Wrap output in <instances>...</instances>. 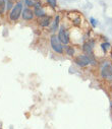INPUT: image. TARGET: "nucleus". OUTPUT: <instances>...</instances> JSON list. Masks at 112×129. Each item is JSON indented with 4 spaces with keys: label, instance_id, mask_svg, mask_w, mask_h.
Listing matches in <instances>:
<instances>
[{
    "label": "nucleus",
    "instance_id": "6ab92c4d",
    "mask_svg": "<svg viewBox=\"0 0 112 129\" xmlns=\"http://www.w3.org/2000/svg\"><path fill=\"white\" fill-rule=\"evenodd\" d=\"M111 58H112V51H111Z\"/></svg>",
    "mask_w": 112,
    "mask_h": 129
},
{
    "label": "nucleus",
    "instance_id": "f3484780",
    "mask_svg": "<svg viewBox=\"0 0 112 129\" xmlns=\"http://www.w3.org/2000/svg\"><path fill=\"white\" fill-rule=\"evenodd\" d=\"M34 7H35V9H38V8H41V7H42V4H41V2H40V1H37V2L35 3Z\"/></svg>",
    "mask_w": 112,
    "mask_h": 129
},
{
    "label": "nucleus",
    "instance_id": "7ed1b4c3",
    "mask_svg": "<svg viewBox=\"0 0 112 129\" xmlns=\"http://www.w3.org/2000/svg\"><path fill=\"white\" fill-rule=\"evenodd\" d=\"M50 42H51V46L53 48V50L56 53L62 54L63 53V47H62V43L60 42V40L58 39V36L56 35H52L50 38Z\"/></svg>",
    "mask_w": 112,
    "mask_h": 129
},
{
    "label": "nucleus",
    "instance_id": "1a4fd4ad",
    "mask_svg": "<svg viewBox=\"0 0 112 129\" xmlns=\"http://www.w3.org/2000/svg\"><path fill=\"white\" fill-rule=\"evenodd\" d=\"M34 14H35L36 16H38L39 18H40V17H43V16H45V10H44L42 7H41V8H38V9H35Z\"/></svg>",
    "mask_w": 112,
    "mask_h": 129
},
{
    "label": "nucleus",
    "instance_id": "dca6fc26",
    "mask_svg": "<svg viewBox=\"0 0 112 129\" xmlns=\"http://www.w3.org/2000/svg\"><path fill=\"white\" fill-rule=\"evenodd\" d=\"M13 6H14V5L12 4V2L8 0V1H7V4H6V8H7V10H9V9L13 8Z\"/></svg>",
    "mask_w": 112,
    "mask_h": 129
},
{
    "label": "nucleus",
    "instance_id": "f8f14e48",
    "mask_svg": "<svg viewBox=\"0 0 112 129\" xmlns=\"http://www.w3.org/2000/svg\"><path fill=\"white\" fill-rule=\"evenodd\" d=\"M101 47H102V50L106 53V52H107V50H108L109 48H111V45H110L109 43H103V44L101 45Z\"/></svg>",
    "mask_w": 112,
    "mask_h": 129
},
{
    "label": "nucleus",
    "instance_id": "aec40b11",
    "mask_svg": "<svg viewBox=\"0 0 112 129\" xmlns=\"http://www.w3.org/2000/svg\"><path fill=\"white\" fill-rule=\"evenodd\" d=\"M111 107H112V105H111Z\"/></svg>",
    "mask_w": 112,
    "mask_h": 129
},
{
    "label": "nucleus",
    "instance_id": "ddd939ff",
    "mask_svg": "<svg viewBox=\"0 0 112 129\" xmlns=\"http://www.w3.org/2000/svg\"><path fill=\"white\" fill-rule=\"evenodd\" d=\"M47 2H48V4H49L51 7H53V8H55L56 5H57V0H47Z\"/></svg>",
    "mask_w": 112,
    "mask_h": 129
},
{
    "label": "nucleus",
    "instance_id": "39448f33",
    "mask_svg": "<svg viewBox=\"0 0 112 129\" xmlns=\"http://www.w3.org/2000/svg\"><path fill=\"white\" fill-rule=\"evenodd\" d=\"M58 39L60 40V42L64 45L68 44L69 43V34L68 31L64 28V27H61L59 29V33H58Z\"/></svg>",
    "mask_w": 112,
    "mask_h": 129
},
{
    "label": "nucleus",
    "instance_id": "a211bd4d",
    "mask_svg": "<svg viewBox=\"0 0 112 129\" xmlns=\"http://www.w3.org/2000/svg\"><path fill=\"white\" fill-rule=\"evenodd\" d=\"M90 21H91V23H92L93 26H96V25H97V20H96L94 17H91V18H90Z\"/></svg>",
    "mask_w": 112,
    "mask_h": 129
},
{
    "label": "nucleus",
    "instance_id": "9d476101",
    "mask_svg": "<svg viewBox=\"0 0 112 129\" xmlns=\"http://www.w3.org/2000/svg\"><path fill=\"white\" fill-rule=\"evenodd\" d=\"M58 24H59V16L57 15V16L55 17V19H54L53 25H52V27H51V31H55V30L57 29V27H58Z\"/></svg>",
    "mask_w": 112,
    "mask_h": 129
},
{
    "label": "nucleus",
    "instance_id": "423d86ee",
    "mask_svg": "<svg viewBox=\"0 0 112 129\" xmlns=\"http://www.w3.org/2000/svg\"><path fill=\"white\" fill-rule=\"evenodd\" d=\"M34 11H32V9L30 8H25L21 12V16L25 20H31L34 18Z\"/></svg>",
    "mask_w": 112,
    "mask_h": 129
},
{
    "label": "nucleus",
    "instance_id": "6e6552de",
    "mask_svg": "<svg viewBox=\"0 0 112 129\" xmlns=\"http://www.w3.org/2000/svg\"><path fill=\"white\" fill-rule=\"evenodd\" d=\"M93 45H94V43L93 42H87V43H85V45H84V48H83V50L88 54V55H92V51H93Z\"/></svg>",
    "mask_w": 112,
    "mask_h": 129
},
{
    "label": "nucleus",
    "instance_id": "9b49d317",
    "mask_svg": "<svg viewBox=\"0 0 112 129\" xmlns=\"http://www.w3.org/2000/svg\"><path fill=\"white\" fill-rule=\"evenodd\" d=\"M6 9V0H0V13H3Z\"/></svg>",
    "mask_w": 112,
    "mask_h": 129
},
{
    "label": "nucleus",
    "instance_id": "2eb2a0df",
    "mask_svg": "<svg viewBox=\"0 0 112 129\" xmlns=\"http://www.w3.org/2000/svg\"><path fill=\"white\" fill-rule=\"evenodd\" d=\"M25 3L28 5V6H34L35 5V2L33 0H25Z\"/></svg>",
    "mask_w": 112,
    "mask_h": 129
},
{
    "label": "nucleus",
    "instance_id": "0eeeda50",
    "mask_svg": "<svg viewBox=\"0 0 112 129\" xmlns=\"http://www.w3.org/2000/svg\"><path fill=\"white\" fill-rule=\"evenodd\" d=\"M39 23L40 25L46 27V26H49L50 23H51V16L50 15H45L43 17H40L39 18Z\"/></svg>",
    "mask_w": 112,
    "mask_h": 129
},
{
    "label": "nucleus",
    "instance_id": "412c9836",
    "mask_svg": "<svg viewBox=\"0 0 112 129\" xmlns=\"http://www.w3.org/2000/svg\"><path fill=\"white\" fill-rule=\"evenodd\" d=\"M111 87H112V85H111Z\"/></svg>",
    "mask_w": 112,
    "mask_h": 129
},
{
    "label": "nucleus",
    "instance_id": "20e7f679",
    "mask_svg": "<svg viewBox=\"0 0 112 129\" xmlns=\"http://www.w3.org/2000/svg\"><path fill=\"white\" fill-rule=\"evenodd\" d=\"M101 75L103 78H112V65L110 62L107 61L106 64L104 63L101 69Z\"/></svg>",
    "mask_w": 112,
    "mask_h": 129
},
{
    "label": "nucleus",
    "instance_id": "f257e3e1",
    "mask_svg": "<svg viewBox=\"0 0 112 129\" xmlns=\"http://www.w3.org/2000/svg\"><path fill=\"white\" fill-rule=\"evenodd\" d=\"M21 12H23V1H19L11 9L10 14H9V18L12 21H15L19 18V16L21 15Z\"/></svg>",
    "mask_w": 112,
    "mask_h": 129
},
{
    "label": "nucleus",
    "instance_id": "4468645a",
    "mask_svg": "<svg viewBox=\"0 0 112 129\" xmlns=\"http://www.w3.org/2000/svg\"><path fill=\"white\" fill-rule=\"evenodd\" d=\"M66 53L69 55V56H72L74 54V50L72 47H66Z\"/></svg>",
    "mask_w": 112,
    "mask_h": 129
},
{
    "label": "nucleus",
    "instance_id": "f03ea898",
    "mask_svg": "<svg viewBox=\"0 0 112 129\" xmlns=\"http://www.w3.org/2000/svg\"><path fill=\"white\" fill-rule=\"evenodd\" d=\"M76 63L80 66H87L91 63H94V59L92 58V55H80L74 59Z\"/></svg>",
    "mask_w": 112,
    "mask_h": 129
}]
</instances>
